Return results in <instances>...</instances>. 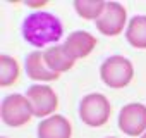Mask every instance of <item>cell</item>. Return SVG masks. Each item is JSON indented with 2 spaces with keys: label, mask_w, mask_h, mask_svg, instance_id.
Wrapping results in <instances>:
<instances>
[{
  "label": "cell",
  "mask_w": 146,
  "mask_h": 138,
  "mask_svg": "<svg viewBox=\"0 0 146 138\" xmlns=\"http://www.w3.org/2000/svg\"><path fill=\"white\" fill-rule=\"evenodd\" d=\"M23 36L24 40L36 47L38 50L48 43H55L62 38L64 26L57 16L46 11H36L26 16L23 21Z\"/></svg>",
  "instance_id": "6da1fadb"
},
{
  "label": "cell",
  "mask_w": 146,
  "mask_h": 138,
  "mask_svg": "<svg viewBox=\"0 0 146 138\" xmlns=\"http://www.w3.org/2000/svg\"><path fill=\"white\" fill-rule=\"evenodd\" d=\"M35 117L33 109L26 98V95L21 93H12L7 95L2 102V121L11 126V128H19L24 126Z\"/></svg>",
  "instance_id": "277c9868"
},
{
  "label": "cell",
  "mask_w": 146,
  "mask_h": 138,
  "mask_svg": "<svg viewBox=\"0 0 146 138\" xmlns=\"http://www.w3.org/2000/svg\"><path fill=\"white\" fill-rule=\"evenodd\" d=\"M43 55H45V62L48 64V67L58 74L70 71L76 64V60L65 52L64 45H52L43 52Z\"/></svg>",
  "instance_id": "8fae6325"
},
{
  "label": "cell",
  "mask_w": 146,
  "mask_h": 138,
  "mask_svg": "<svg viewBox=\"0 0 146 138\" xmlns=\"http://www.w3.org/2000/svg\"><path fill=\"white\" fill-rule=\"evenodd\" d=\"M26 74L33 80V81H43V83H50V81H57L60 78L58 73L52 71L48 67V64L45 62V55L41 50H35L26 57Z\"/></svg>",
  "instance_id": "9c48e42d"
},
{
  "label": "cell",
  "mask_w": 146,
  "mask_h": 138,
  "mask_svg": "<svg viewBox=\"0 0 146 138\" xmlns=\"http://www.w3.org/2000/svg\"><path fill=\"white\" fill-rule=\"evenodd\" d=\"M107 138H117V136H107Z\"/></svg>",
  "instance_id": "2e32d148"
},
{
  "label": "cell",
  "mask_w": 146,
  "mask_h": 138,
  "mask_svg": "<svg viewBox=\"0 0 146 138\" xmlns=\"http://www.w3.org/2000/svg\"><path fill=\"white\" fill-rule=\"evenodd\" d=\"M72 126L69 119L60 114H53L38 124V138H70Z\"/></svg>",
  "instance_id": "30bf717a"
},
{
  "label": "cell",
  "mask_w": 146,
  "mask_h": 138,
  "mask_svg": "<svg viewBox=\"0 0 146 138\" xmlns=\"http://www.w3.org/2000/svg\"><path fill=\"white\" fill-rule=\"evenodd\" d=\"M141 138H146V131H144V133H143V135H141Z\"/></svg>",
  "instance_id": "9a60e30c"
},
{
  "label": "cell",
  "mask_w": 146,
  "mask_h": 138,
  "mask_svg": "<svg viewBox=\"0 0 146 138\" xmlns=\"http://www.w3.org/2000/svg\"><path fill=\"white\" fill-rule=\"evenodd\" d=\"M100 78L110 88H125L134 78L132 62L122 55H112L103 60L100 67Z\"/></svg>",
  "instance_id": "7a4b0ae2"
},
{
  "label": "cell",
  "mask_w": 146,
  "mask_h": 138,
  "mask_svg": "<svg viewBox=\"0 0 146 138\" xmlns=\"http://www.w3.org/2000/svg\"><path fill=\"white\" fill-rule=\"evenodd\" d=\"M107 2H103V0H74V9L76 12L79 14V17L86 19V21H96L103 9H105Z\"/></svg>",
  "instance_id": "5bb4252c"
},
{
  "label": "cell",
  "mask_w": 146,
  "mask_h": 138,
  "mask_svg": "<svg viewBox=\"0 0 146 138\" xmlns=\"http://www.w3.org/2000/svg\"><path fill=\"white\" fill-rule=\"evenodd\" d=\"M119 128L127 136H141L146 131V105L127 104L119 112Z\"/></svg>",
  "instance_id": "52a82bcc"
},
{
  "label": "cell",
  "mask_w": 146,
  "mask_h": 138,
  "mask_svg": "<svg viewBox=\"0 0 146 138\" xmlns=\"http://www.w3.org/2000/svg\"><path fill=\"white\" fill-rule=\"evenodd\" d=\"M26 98L33 109L35 117H50L58 107V97L48 85H33L26 92Z\"/></svg>",
  "instance_id": "5b68a950"
},
{
  "label": "cell",
  "mask_w": 146,
  "mask_h": 138,
  "mask_svg": "<svg viewBox=\"0 0 146 138\" xmlns=\"http://www.w3.org/2000/svg\"><path fill=\"white\" fill-rule=\"evenodd\" d=\"M125 38L134 48H146V16H134L129 21Z\"/></svg>",
  "instance_id": "7c38bea8"
},
{
  "label": "cell",
  "mask_w": 146,
  "mask_h": 138,
  "mask_svg": "<svg viewBox=\"0 0 146 138\" xmlns=\"http://www.w3.org/2000/svg\"><path fill=\"white\" fill-rule=\"evenodd\" d=\"M127 12L125 7L117 2H107L102 16L96 19V29L105 36H117L125 28Z\"/></svg>",
  "instance_id": "8992f818"
},
{
  "label": "cell",
  "mask_w": 146,
  "mask_h": 138,
  "mask_svg": "<svg viewBox=\"0 0 146 138\" xmlns=\"http://www.w3.org/2000/svg\"><path fill=\"white\" fill-rule=\"evenodd\" d=\"M21 76V66L17 59L12 55L2 54L0 55V85L2 86H12L17 83Z\"/></svg>",
  "instance_id": "4fadbf2b"
},
{
  "label": "cell",
  "mask_w": 146,
  "mask_h": 138,
  "mask_svg": "<svg viewBox=\"0 0 146 138\" xmlns=\"http://www.w3.org/2000/svg\"><path fill=\"white\" fill-rule=\"evenodd\" d=\"M112 114V107L108 98L103 93H90L81 98L79 104V117L84 124L91 128H98L107 124Z\"/></svg>",
  "instance_id": "3957f363"
},
{
  "label": "cell",
  "mask_w": 146,
  "mask_h": 138,
  "mask_svg": "<svg viewBox=\"0 0 146 138\" xmlns=\"http://www.w3.org/2000/svg\"><path fill=\"white\" fill-rule=\"evenodd\" d=\"M95 47H96V38H95L91 33L84 31V29H79V31L70 33V35L65 38V42H64L65 52H67L72 59H74V60L88 57V55L95 50Z\"/></svg>",
  "instance_id": "ba28073f"
},
{
  "label": "cell",
  "mask_w": 146,
  "mask_h": 138,
  "mask_svg": "<svg viewBox=\"0 0 146 138\" xmlns=\"http://www.w3.org/2000/svg\"><path fill=\"white\" fill-rule=\"evenodd\" d=\"M2 138H7V136H2Z\"/></svg>",
  "instance_id": "e0dca14e"
}]
</instances>
